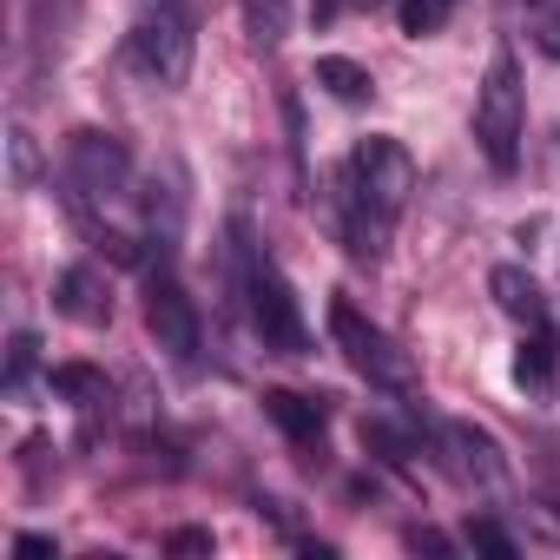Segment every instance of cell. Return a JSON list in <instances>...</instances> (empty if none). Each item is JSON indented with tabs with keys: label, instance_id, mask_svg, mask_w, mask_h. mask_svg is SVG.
<instances>
[{
	"label": "cell",
	"instance_id": "6da1fadb",
	"mask_svg": "<svg viewBox=\"0 0 560 560\" xmlns=\"http://www.w3.org/2000/svg\"><path fill=\"white\" fill-rule=\"evenodd\" d=\"M521 126H527V93H521V60L514 47H494L488 54V73L475 86V145L481 159L508 178L521 165Z\"/></svg>",
	"mask_w": 560,
	"mask_h": 560
},
{
	"label": "cell",
	"instance_id": "2e32d148",
	"mask_svg": "<svg viewBox=\"0 0 560 560\" xmlns=\"http://www.w3.org/2000/svg\"><path fill=\"white\" fill-rule=\"evenodd\" d=\"M448 14H455V0H402V8H396V21H402L409 40H429Z\"/></svg>",
	"mask_w": 560,
	"mask_h": 560
},
{
	"label": "cell",
	"instance_id": "7402d4cb",
	"mask_svg": "<svg viewBox=\"0 0 560 560\" xmlns=\"http://www.w3.org/2000/svg\"><path fill=\"white\" fill-rule=\"evenodd\" d=\"M14 553L40 560V553H60V547H54V534H21V540H14Z\"/></svg>",
	"mask_w": 560,
	"mask_h": 560
},
{
	"label": "cell",
	"instance_id": "8992f818",
	"mask_svg": "<svg viewBox=\"0 0 560 560\" xmlns=\"http://www.w3.org/2000/svg\"><path fill=\"white\" fill-rule=\"evenodd\" d=\"M389 224L402 218V205H409V191H416V159H409V145L402 139H389V132H370V139H357V152H350V172H343Z\"/></svg>",
	"mask_w": 560,
	"mask_h": 560
},
{
	"label": "cell",
	"instance_id": "8fae6325",
	"mask_svg": "<svg viewBox=\"0 0 560 560\" xmlns=\"http://www.w3.org/2000/svg\"><path fill=\"white\" fill-rule=\"evenodd\" d=\"M264 416L284 429L291 442H317L324 435V402H311L298 389H264Z\"/></svg>",
	"mask_w": 560,
	"mask_h": 560
},
{
	"label": "cell",
	"instance_id": "e0dca14e",
	"mask_svg": "<svg viewBox=\"0 0 560 560\" xmlns=\"http://www.w3.org/2000/svg\"><path fill=\"white\" fill-rule=\"evenodd\" d=\"M34 363H40V337L34 330H14V343H8V389L21 396V383L34 376Z\"/></svg>",
	"mask_w": 560,
	"mask_h": 560
},
{
	"label": "cell",
	"instance_id": "44dd1931",
	"mask_svg": "<svg viewBox=\"0 0 560 560\" xmlns=\"http://www.w3.org/2000/svg\"><path fill=\"white\" fill-rule=\"evenodd\" d=\"M402 540H409L416 553H455V547H448V534H435V527H409Z\"/></svg>",
	"mask_w": 560,
	"mask_h": 560
},
{
	"label": "cell",
	"instance_id": "7c38bea8",
	"mask_svg": "<svg viewBox=\"0 0 560 560\" xmlns=\"http://www.w3.org/2000/svg\"><path fill=\"white\" fill-rule=\"evenodd\" d=\"M237 21L257 54H277L291 40V0H237Z\"/></svg>",
	"mask_w": 560,
	"mask_h": 560
},
{
	"label": "cell",
	"instance_id": "3957f363",
	"mask_svg": "<svg viewBox=\"0 0 560 560\" xmlns=\"http://www.w3.org/2000/svg\"><path fill=\"white\" fill-rule=\"evenodd\" d=\"M126 60L145 86L159 93H178L191 80V60H198V34H191V14L178 0H159V8L139 14V27L126 34Z\"/></svg>",
	"mask_w": 560,
	"mask_h": 560
},
{
	"label": "cell",
	"instance_id": "52a82bcc",
	"mask_svg": "<svg viewBox=\"0 0 560 560\" xmlns=\"http://www.w3.org/2000/svg\"><path fill=\"white\" fill-rule=\"evenodd\" d=\"M145 330H152V343L172 357V363H191L198 357V304L185 298V284L172 277V264H159L152 277H145Z\"/></svg>",
	"mask_w": 560,
	"mask_h": 560
},
{
	"label": "cell",
	"instance_id": "d4e9b609",
	"mask_svg": "<svg viewBox=\"0 0 560 560\" xmlns=\"http://www.w3.org/2000/svg\"><path fill=\"white\" fill-rule=\"evenodd\" d=\"M357 8H376V0H357Z\"/></svg>",
	"mask_w": 560,
	"mask_h": 560
},
{
	"label": "cell",
	"instance_id": "ba28073f",
	"mask_svg": "<svg viewBox=\"0 0 560 560\" xmlns=\"http://www.w3.org/2000/svg\"><path fill=\"white\" fill-rule=\"evenodd\" d=\"M54 311H60V317H73V324H86V330L113 324V291H106V277H100L93 264L60 270V284H54Z\"/></svg>",
	"mask_w": 560,
	"mask_h": 560
},
{
	"label": "cell",
	"instance_id": "cb8c5ba5",
	"mask_svg": "<svg viewBox=\"0 0 560 560\" xmlns=\"http://www.w3.org/2000/svg\"><path fill=\"white\" fill-rule=\"evenodd\" d=\"M540 8H560V0H540Z\"/></svg>",
	"mask_w": 560,
	"mask_h": 560
},
{
	"label": "cell",
	"instance_id": "5bb4252c",
	"mask_svg": "<svg viewBox=\"0 0 560 560\" xmlns=\"http://www.w3.org/2000/svg\"><path fill=\"white\" fill-rule=\"evenodd\" d=\"M514 383H521L527 396H547V389H553V343H547V330H527V337H521V350H514Z\"/></svg>",
	"mask_w": 560,
	"mask_h": 560
},
{
	"label": "cell",
	"instance_id": "ffe728a7",
	"mask_svg": "<svg viewBox=\"0 0 560 560\" xmlns=\"http://www.w3.org/2000/svg\"><path fill=\"white\" fill-rule=\"evenodd\" d=\"M218 540H211V527H172L165 534V553H211Z\"/></svg>",
	"mask_w": 560,
	"mask_h": 560
},
{
	"label": "cell",
	"instance_id": "5b68a950",
	"mask_svg": "<svg viewBox=\"0 0 560 560\" xmlns=\"http://www.w3.org/2000/svg\"><path fill=\"white\" fill-rule=\"evenodd\" d=\"M330 337H337V350L350 357V370L370 376L376 389H416V363H409V357H402V350H396V343H389L357 304H350V298L330 304Z\"/></svg>",
	"mask_w": 560,
	"mask_h": 560
},
{
	"label": "cell",
	"instance_id": "4fadbf2b",
	"mask_svg": "<svg viewBox=\"0 0 560 560\" xmlns=\"http://www.w3.org/2000/svg\"><path fill=\"white\" fill-rule=\"evenodd\" d=\"M317 86H324V93H337L343 106H363V100L376 93L370 67H357L350 54H324V60H317Z\"/></svg>",
	"mask_w": 560,
	"mask_h": 560
},
{
	"label": "cell",
	"instance_id": "30bf717a",
	"mask_svg": "<svg viewBox=\"0 0 560 560\" xmlns=\"http://www.w3.org/2000/svg\"><path fill=\"white\" fill-rule=\"evenodd\" d=\"M488 298H494L501 317H514L521 330H540V324H547V298H540V284H534L521 264H494V270H488Z\"/></svg>",
	"mask_w": 560,
	"mask_h": 560
},
{
	"label": "cell",
	"instance_id": "ac0fdd59",
	"mask_svg": "<svg viewBox=\"0 0 560 560\" xmlns=\"http://www.w3.org/2000/svg\"><path fill=\"white\" fill-rule=\"evenodd\" d=\"M8 152H14V178H21V185H34V178H40V145H34V132H27V126H14V132H8Z\"/></svg>",
	"mask_w": 560,
	"mask_h": 560
},
{
	"label": "cell",
	"instance_id": "603a6c76",
	"mask_svg": "<svg viewBox=\"0 0 560 560\" xmlns=\"http://www.w3.org/2000/svg\"><path fill=\"white\" fill-rule=\"evenodd\" d=\"M540 54H553V60H560V14H547V21H540Z\"/></svg>",
	"mask_w": 560,
	"mask_h": 560
},
{
	"label": "cell",
	"instance_id": "277c9868",
	"mask_svg": "<svg viewBox=\"0 0 560 560\" xmlns=\"http://www.w3.org/2000/svg\"><path fill=\"white\" fill-rule=\"evenodd\" d=\"M67 198H86V205H113L132 191V152L119 132H100V126H80L67 139Z\"/></svg>",
	"mask_w": 560,
	"mask_h": 560
},
{
	"label": "cell",
	"instance_id": "7a4b0ae2",
	"mask_svg": "<svg viewBox=\"0 0 560 560\" xmlns=\"http://www.w3.org/2000/svg\"><path fill=\"white\" fill-rule=\"evenodd\" d=\"M237 257H244L250 330L264 337V350H277V357H304V350H311V324H304V304H298V291H291V277L277 270L257 244H244V231H237Z\"/></svg>",
	"mask_w": 560,
	"mask_h": 560
},
{
	"label": "cell",
	"instance_id": "d6986e66",
	"mask_svg": "<svg viewBox=\"0 0 560 560\" xmlns=\"http://www.w3.org/2000/svg\"><path fill=\"white\" fill-rule=\"evenodd\" d=\"M468 540L481 547V553H494V560H514L521 547H514V534H501L494 521H468Z\"/></svg>",
	"mask_w": 560,
	"mask_h": 560
},
{
	"label": "cell",
	"instance_id": "9a60e30c",
	"mask_svg": "<svg viewBox=\"0 0 560 560\" xmlns=\"http://www.w3.org/2000/svg\"><path fill=\"white\" fill-rule=\"evenodd\" d=\"M54 396L93 409V402H106V376H100L93 363H60V370H54Z\"/></svg>",
	"mask_w": 560,
	"mask_h": 560
},
{
	"label": "cell",
	"instance_id": "9c48e42d",
	"mask_svg": "<svg viewBox=\"0 0 560 560\" xmlns=\"http://www.w3.org/2000/svg\"><path fill=\"white\" fill-rule=\"evenodd\" d=\"M442 435H448V448H455V475H462V481H475V488H501V481H508L501 442H494L481 422H448Z\"/></svg>",
	"mask_w": 560,
	"mask_h": 560
}]
</instances>
